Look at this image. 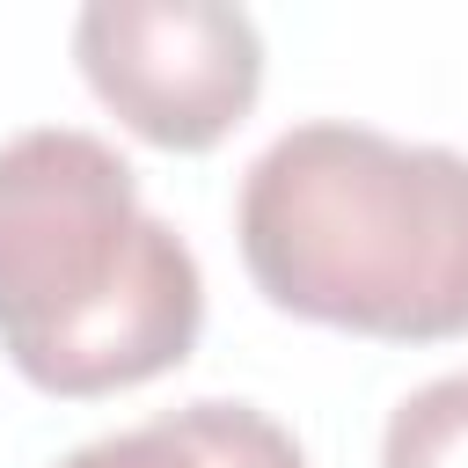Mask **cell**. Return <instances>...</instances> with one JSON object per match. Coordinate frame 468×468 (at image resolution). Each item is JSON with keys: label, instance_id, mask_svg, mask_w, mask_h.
Wrapping results in <instances>:
<instances>
[{"label": "cell", "instance_id": "1", "mask_svg": "<svg viewBox=\"0 0 468 468\" xmlns=\"http://www.w3.org/2000/svg\"><path fill=\"white\" fill-rule=\"evenodd\" d=\"M205 278L139 205L132 161L80 124L0 146V351L44 395L139 388L190 358Z\"/></svg>", "mask_w": 468, "mask_h": 468}, {"label": "cell", "instance_id": "2", "mask_svg": "<svg viewBox=\"0 0 468 468\" xmlns=\"http://www.w3.org/2000/svg\"><path fill=\"white\" fill-rule=\"evenodd\" d=\"M241 263L271 307L439 344L468 329V154L351 117L278 132L241 176Z\"/></svg>", "mask_w": 468, "mask_h": 468}, {"label": "cell", "instance_id": "3", "mask_svg": "<svg viewBox=\"0 0 468 468\" xmlns=\"http://www.w3.org/2000/svg\"><path fill=\"white\" fill-rule=\"evenodd\" d=\"M88 88L154 146L197 154L249 117L263 37L234 0H88L73 15Z\"/></svg>", "mask_w": 468, "mask_h": 468}, {"label": "cell", "instance_id": "4", "mask_svg": "<svg viewBox=\"0 0 468 468\" xmlns=\"http://www.w3.org/2000/svg\"><path fill=\"white\" fill-rule=\"evenodd\" d=\"M58 468H307V453L271 410L197 395L132 431H102V439L73 446Z\"/></svg>", "mask_w": 468, "mask_h": 468}, {"label": "cell", "instance_id": "5", "mask_svg": "<svg viewBox=\"0 0 468 468\" xmlns=\"http://www.w3.org/2000/svg\"><path fill=\"white\" fill-rule=\"evenodd\" d=\"M380 468H468V373H439L395 402Z\"/></svg>", "mask_w": 468, "mask_h": 468}]
</instances>
